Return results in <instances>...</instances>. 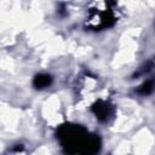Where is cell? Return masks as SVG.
Masks as SVG:
<instances>
[{"label":"cell","instance_id":"cell-1","mask_svg":"<svg viewBox=\"0 0 155 155\" xmlns=\"http://www.w3.org/2000/svg\"><path fill=\"white\" fill-rule=\"evenodd\" d=\"M57 138L65 155H96L101 149L99 137L81 125H62L57 131Z\"/></svg>","mask_w":155,"mask_h":155},{"label":"cell","instance_id":"cell-2","mask_svg":"<svg viewBox=\"0 0 155 155\" xmlns=\"http://www.w3.org/2000/svg\"><path fill=\"white\" fill-rule=\"evenodd\" d=\"M117 21V10L114 2H94L88 8L85 25L91 30H103L113 27Z\"/></svg>","mask_w":155,"mask_h":155},{"label":"cell","instance_id":"cell-3","mask_svg":"<svg viewBox=\"0 0 155 155\" xmlns=\"http://www.w3.org/2000/svg\"><path fill=\"white\" fill-rule=\"evenodd\" d=\"M114 105L104 99H97L92 105H91V111L93 113V115L102 122H107L109 121L110 117H113L114 115Z\"/></svg>","mask_w":155,"mask_h":155},{"label":"cell","instance_id":"cell-4","mask_svg":"<svg viewBox=\"0 0 155 155\" xmlns=\"http://www.w3.org/2000/svg\"><path fill=\"white\" fill-rule=\"evenodd\" d=\"M155 92V76L147 79L142 85H139L136 90V93L140 96H149Z\"/></svg>","mask_w":155,"mask_h":155},{"label":"cell","instance_id":"cell-5","mask_svg":"<svg viewBox=\"0 0 155 155\" xmlns=\"http://www.w3.org/2000/svg\"><path fill=\"white\" fill-rule=\"evenodd\" d=\"M51 84H52V76L48 74H38L33 79V86L38 90L46 88L51 86Z\"/></svg>","mask_w":155,"mask_h":155}]
</instances>
